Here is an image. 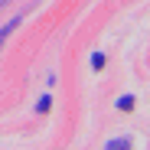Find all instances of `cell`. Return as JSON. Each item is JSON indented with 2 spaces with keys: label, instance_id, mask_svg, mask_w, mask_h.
Wrapping results in <instances>:
<instances>
[{
  "label": "cell",
  "instance_id": "obj_1",
  "mask_svg": "<svg viewBox=\"0 0 150 150\" xmlns=\"http://www.w3.org/2000/svg\"><path fill=\"white\" fill-rule=\"evenodd\" d=\"M105 150H131V140H127V137H121V140H108Z\"/></svg>",
  "mask_w": 150,
  "mask_h": 150
},
{
  "label": "cell",
  "instance_id": "obj_5",
  "mask_svg": "<svg viewBox=\"0 0 150 150\" xmlns=\"http://www.w3.org/2000/svg\"><path fill=\"white\" fill-rule=\"evenodd\" d=\"M13 26H16V23H10V26H7V30H0V42H4V39H7V33H10Z\"/></svg>",
  "mask_w": 150,
  "mask_h": 150
},
{
  "label": "cell",
  "instance_id": "obj_3",
  "mask_svg": "<svg viewBox=\"0 0 150 150\" xmlns=\"http://www.w3.org/2000/svg\"><path fill=\"white\" fill-rule=\"evenodd\" d=\"M117 108H121V111H131V108H134V98H131V95H124L121 101H117Z\"/></svg>",
  "mask_w": 150,
  "mask_h": 150
},
{
  "label": "cell",
  "instance_id": "obj_4",
  "mask_svg": "<svg viewBox=\"0 0 150 150\" xmlns=\"http://www.w3.org/2000/svg\"><path fill=\"white\" fill-rule=\"evenodd\" d=\"M49 108H52V101H49V95H42V98H39V108H36V111H42V114H46Z\"/></svg>",
  "mask_w": 150,
  "mask_h": 150
},
{
  "label": "cell",
  "instance_id": "obj_2",
  "mask_svg": "<svg viewBox=\"0 0 150 150\" xmlns=\"http://www.w3.org/2000/svg\"><path fill=\"white\" fill-rule=\"evenodd\" d=\"M91 69H95V72H101V69H105V56H101V52H95V56H91Z\"/></svg>",
  "mask_w": 150,
  "mask_h": 150
}]
</instances>
